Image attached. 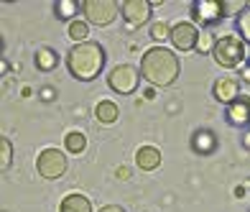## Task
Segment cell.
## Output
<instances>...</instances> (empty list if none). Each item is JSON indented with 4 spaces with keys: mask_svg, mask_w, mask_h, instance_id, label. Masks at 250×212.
Here are the masks:
<instances>
[{
    "mask_svg": "<svg viewBox=\"0 0 250 212\" xmlns=\"http://www.w3.org/2000/svg\"><path fill=\"white\" fill-rule=\"evenodd\" d=\"M118 115H120V110H118L115 103H110V100H102V103H97V107H95V118L100 123H115Z\"/></svg>",
    "mask_w": 250,
    "mask_h": 212,
    "instance_id": "cell-15",
    "label": "cell"
},
{
    "mask_svg": "<svg viewBox=\"0 0 250 212\" xmlns=\"http://www.w3.org/2000/svg\"><path fill=\"white\" fill-rule=\"evenodd\" d=\"M118 10H120L118 0H84L82 3L84 21L92 26H110L118 18Z\"/></svg>",
    "mask_w": 250,
    "mask_h": 212,
    "instance_id": "cell-4",
    "label": "cell"
},
{
    "mask_svg": "<svg viewBox=\"0 0 250 212\" xmlns=\"http://www.w3.org/2000/svg\"><path fill=\"white\" fill-rule=\"evenodd\" d=\"M245 148H250V133H245Z\"/></svg>",
    "mask_w": 250,
    "mask_h": 212,
    "instance_id": "cell-26",
    "label": "cell"
},
{
    "mask_svg": "<svg viewBox=\"0 0 250 212\" xmlns=\"http://www.w3.org/2000/svg\"><path fill=\"white\" fill-rule=\"evenodd\" d=\"M214 43H217V39H214L212 33H199L197 51H199V54H204V51H214Z\"/></svg>",
    "mask_w": 250,
    "mask_h": 212,
    "instance_id": "cell-21",
    "label": "cell"
},
{
    "mask_svg": "<svg viewBox=\"0 0 250 212\" xmlns=\"http://www.w3.org/2000/svg\"><path fill=\"white\" fill-rule=\"evenodd\" d=\"M59 212H92V202L84 194H66L62 199Z\"/></svg>",
    "mask_w": 250,
    "mask_h": 212,
    "instance_id": "cell-14",
    "label": "cell"
},
{
    "mask_svg": "<svg viewBox=\"0 0 250 212\" xmlns=\"http://www.w3.org/2000/svg\"><path fill=\"white\" fill-rule=\"evenodd\" d=\"M174 43V49L179 51H191V49H197V41H199V31L194 23H176L171 28V39H168Z\"/></svg>",
    "mask_w": 250,
    "mask_h": 212,
    "instance_id": "cell-8",
    "label": "cell"
},
{
    "mask_svg": "<svg viewBox=\"0 0 250 212\" xmlns=\"http://www.w3.org/2000/svg\"><path fill=\"white\" fill-rule=\"evenodd\" d=\"M227 123L237 126V128L250 123V97L248 95H240L232 105H227Z\"/></svg>",
    "mask_w": 250,
    "mask_h": 212,
    "instance_id": "cell-11",
    "label": "cell"
},
{
    "mask_svg": "<svg viewBox=\"0 0 250 212\" xmlns=\"http://www.w3.org/2000/svg\"><path fill=\"white\" fill-rule=\"evenodd\" d=\"M245 80L250 82V66H245Z\"/></svg>",
    "mask_w": 250,
    "mask_h": 212,
    "instance_id": "cell-27",
    "label": "cell"
},
{
    "mask_svg": "<svg viewBox=\"0 0 250 212\" xmlns=\"http://www.w3.org/2000/svg\"><path fill=\"white\" fill-rule=\"evenodd\" d=\"M179 72H181V64H179V57L171 49L153 46V49L146 51L143 59H141V77L146 82L156 85V87L174 85Z\"/></svg>",
    "mask_w": 250,
    "mask_h": 212,
    "instance_id": "cell-1",
    "label": "cell"
},
{
    "mask_svg": "<svg viewBox=\"0 0 250 212\" xmlns=\"http://www.w3.org/2000/svg\"><path fill=\"white\" fill-rule=\"evenodd\" d=\"M151 5H153L151 0H125L120 10H123V18L130 26H141L151 18Z\"/></svg>",
    "mask_w": 250,
    "mask_h": 212,
    "instance_id": "cell-9",
    "label": "cell"
},
{
    "mask_svg": "<svg viewBox=\"0 0 250 212\" xmlns=\"http://www.w3.org/2000/svg\"><path fill=\"white\" fill-rule=\"evenodd\" d=\"M79 8L82 3H77V0H59V3H54V13L59 21H69L72 16H77Z\"/></svg>",
    "mask_w": 250,
    "mask_h": 212,
    "instance_id": "cell-17",
    "label": "cell"
},
{
    "mask_svg": "<svg viewBox=\"0 0 250 212\" xmlns=\"http://www.w3.org/2000/svg\"><path fill=\"white\" fill-rule=\"evenodd\" d=\"M115 174H118V179H128V176H130V169H128V166H120Z\"/></svg>",
    "mask_w": 250,
    "mask_h": 212,
    "instance_id": "cell-24",
    "label": "cell"
},
{
    "mask_svg": "<svg viewBox=\"0 0 250 212\" xmlns=\"http://www.w3.org/2000/svg\"><path fill=\"white\" fill-rule=\"evenodd\" d=\"M138 82H141V72L135 69V66H130V64H120V66H115V69L110 72V77H107L110 90H112V92H120V95H130V92H135Z\"/></svg>",
    "mask_w": 250,
    "mask_h": 212,
    "instance_id": "cell-5",
    "label": "cell"
},
{
    "mask_svg": "<svg viewBox=\"0 0 250 212\" xmlns=\"http://www.w3.org/2000/svg\"><path fill=\"white\" fill-rule=\"evenodd\" d=\"M212 57H214V62H217L220 66H225V69H235V66H240L245 62V57H248L245 41L240 36L225 33V36H220L217 43H214Z\"/></svg>",
    "mask_w": 250,
    "mask_h": 212,
    "instance_id": "cell-3",
    "label": "cell"
},
{
    "mask_svg": "<svg viewBox=\"0 0 250 212\" xmlns=\"http://www.w3.org/2000/svg\"><path fill=\"white\" fill-rule=\"evenodd\" d=\"M191 148L197 153H212L217 148V138H214L212 130L199 128V130H194V136H191Z\"/></svg>",
    "mask_w": 250,
    "mask_h": 212,
    "instance_id": "cell-12",
    "label": "cell"
},
{
    "mask_svg": "<svg viewBox=\"0 0 250 212\" xmlns=\"http://www.w3.org/2000/svg\"><path fill=\"white\" fill-rule=\"evenodd\" d=\"M0 148H3V159H0V166H3V171L10 166V159H13V148H10V141L8 138H0Z\"/></svg>",
    "mask_w": 250,
    "mask_h": 212,
    "instance_id": "cell-23",
    "label": "cell"
},
{
    "mask_svg": "<svg viewBox=\"0 0 250 212\" xmlns=\"http://www.w3.org/2000/svg\"><path fill=\"white\" fill-rule=\"evenodd\" d=\"M100 212H125L123 207H118V205H107V207H102Z\"/></svg>",
    "mask_w": 250,
    "mask_h": 212,
    "instance_id": "cell-25",
    "label": "cell"
},
{
    "mask_svg": "<svg viewBox=\"0 0 250 212\" xmlns=\"http://www.w3.org/2000/svg\"><path fill=\"white\" fill-rule=\"evenodd\" d=\"M69 36L77 43H84L87 36H89V23H87V21H72V23H69Z\"/></svg>",
    "mask_w": 250,
    "mask_h": 212,
    "instance_id": "cell-19",
    "label": "cell"
},
{
    "mask_svg": "<svg viewBox=\"0 0 250 212\" xmlns=\"http://www.w3.org/2000/svg\"><path fill=\"white\" fill-rule=\"evenodd\" d=\"M56 64H59V54H56L54 49L43 46V49L36 51V66H39L41 72H51Z\"/></svg>",
    "mask_w": 250,
    "mask_h": 212,
    "instance_id": "cell-16",
    "label": "cell"
},
{
    "mask_svg": "<svg viewBox=\"0 0 250 212\" xmlns=\"http://www.w3.org/2000/svg\"><path fill=\"white\" fill-rule=\"evenodd\" d=\"M105 49L95 41H84V43H74L66 54V69L74 80L79 82H89L102 72L105 66Z\"/></svg>",
    "mask_w": 250,
    "mask_h": 212,
    "instance_id": "cell-2",
    "label": "cell"
},
{
    "mask_svg": "<svg viewBox=\"0 0 250 212\" xmlns=\"http://www.w3.org/2000/svg\"><path fill=\"white\" fill-rule=\"evenodd\" d=\"M237 31H240V39L250 41V8H245L240 16H237Z\"/></svg>",
    "mask_w": 250,
    "mask_h": 212,
    "instance_id": "cell-20",
    "label": "cell"
},
{
    "mask_svg": "<svg viewBox=\"0 0 250 212\" xmlns=\"http://www.w3.org/2000/svg\"><path fill=\"white\" fill-rule=\"evenodd\" d=\"M135 164H138L143 171H153V169L161 166V151L153 148V146H143V148H138V153H135Z\"/></svg>",
    "mask_w": 250,
    "mask_h": 212,
    "instance_id": "cell-13",
    "label": "cell"
},
{
    "mask_svg": "<svg viewBox=\"0 0 250 212\" xmlns=\"http://www.w3.org/2000/svg\"><path fill=\"white\" fill-rule=\"evenodd\" d=\"M64 146H66V151H69V153H82V151L87 148V138H84V133H79V130L66 133Z\"/></svg>",
    "mask_w": 250,
    "mask_h": 212,
    "instance_id": "cell-18",
    "label": "cell"
},
{
    "mask_svg": "<svg viewBox=\"0 0 250 212\" xmlns=\"http://www.w3.org/2000/svg\"><path fill=\"white\" fill-rule=\"evenodd\" d=\"M36 169L43 179H59V176L66 171V159L59 148H46L39 153V161H36Z\"/></svg>",
    "mask_w": 250,
    "mask_h": 212,
    "instance_id": "cell-6",
    "label": "cell"
},
{
    "mask_svg": "<svg viewBox=\"0 0 250 212\" xmlns=\"http://www.w3.org/2000/svg\"><path fill=\"white\" fill-rule=\"evenodd\" d=\"M151 39H156V41H164V39H171V28H168V23H153L151 26Z\"/></svg>",
    "mask_w": 250,
    "mask_h": 212,
    "instance_id": "cell-22",
    "label": "cell"
},
{
    "mask_svg": "<svg viewBox=\"0 0 250 212\" xmlns=\"http://www.w3.org/2000/svg\"><path fill=\"white\" fill-rule=\"evenodd\" d=\"M191 18L194 23L209 26L225 18V0H194L191 3Z\"/></svg>",
    "mask_w": 250,
    "mask_h": 212,
    "instance_id": "cell-7",
    "label": "cell"
},
{
    "mask_svg": "<svg viewBox=\"0 0 250 212\" xmlns=\"http://www.w3.org/2000/svg\"><path fill=\"white\" fill-rule=\"evenodd\" d=\"M212 95H214L217 103L232 105L235 100L240 97V85H237L235 77H220V80L214 82V87H212Z\"/></svg>",
    "mask_w": 250,
    "mask_h": 212,
    "instance_id": "cell-10",
    "label": "cell"
}]
</instances>
